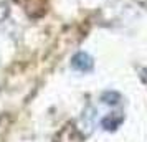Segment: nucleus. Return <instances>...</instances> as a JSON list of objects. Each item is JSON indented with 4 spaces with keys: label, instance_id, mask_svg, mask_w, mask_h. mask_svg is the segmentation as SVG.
<instances>
[{
    "label": "nucleus",
    "instance_id": "f257e3e1",
    "mask_svg": "<svg viewBox=\"0 0 147 142\" xmlns=\"http://www.w3.org/2000/svg\"><path fill=\"white\" fill-rule=\"evenodd\" d=\"M93 58L89 56L88 53L84 51H80V53H76L73 56V60H71V66L74 69H78L81 73H88V71H91L93 69Z\"/></svg>",
    "mask_w": 147,
    "mask_h": 142
}]
</instances>
